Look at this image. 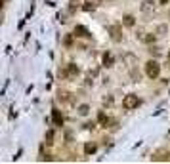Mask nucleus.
I'll return each mask as SVG.
<instances>
[{
    "label": "nucleus",
    "mask_w": 170,
    "mask_h": 164,
    "mask_svg": "<svg viewBox=\"0 0 170 164\" xmlns=\"http://www.w3.org/2000/svg\"><path fill=\"white\" fill-rule=\"evenodd\" d=\"M141 101H140V97L138 96H134V94H128L124 99H122V107L126 111H132V109H136V107L140 105Z\"/></svg>",
    "instance_id": "nucleus-1"
},
{
    "label": "nucleus",
    "mask_w": 170,
    "mask_h": 164,
    "mask_svg": "<svg viewBox=\"0 0 170 164\" xmlns=\"http://www.w3.org/2000/svg\"><path fill=\"white\" fill-rule=\"evenodd\" d=\"M145 73H147L149 78H157L161 75V65L157 61H147L145 63Z\"/></svg>",
    "instance_id": "nucleus-2"
},
{
    "label": "nucleus",
    "mask_w": 170,
    "mask_h": 164,
    "mask_svg": "<svg viewBox=\"0 0 170 164\" xmlns=\"http://www.w3.org/2000/svg\"><path fill=\"white\" fill-rule=\"evenodd\" d=\"M79 75V67L73 65V63H69V65L65 67V71H63V76H67V78H73Z\"/></svg>",
    "instance_id": "nucleus-3"
},
{
    "label": "nucleus",
    "mask_w": 170,
    "mask_h": 164,
    "mask_svg": "<svg viewBox=\"0 0 170 164\" xmlns=\"http://www.w3.org/2000/svg\"><path fill=\"white\" fill-rule=\"evenodd\" d=\"M109 33H111V38L115 42H120L122 40V37H120V29L119 27H109Z\"/></svg>",
    "instance_id": "nucleus-4"
},
{
    "label": "nucleus",
    "mask_w": 170,
    "mask_h": 164,
    "mask_svg": "<svg viewBox=\"0 0 170 164\" xmlns=\"http://www.w3.org/2000/svg\"><path fill=\"white\" fill-rule=\"evenodd\" d=\"M153 8H155V2H153V0H143V4H141V12H143V13L153 12Z\"/></svg>",
    "instance_id": "nucleus-5"
},
{
    "label": "nucleus",
    "mask_w": 170,
    "mask_h": 164,
    "mask_svg": "<svg viewBox=\"0 0 170 164\" xmlns=\"http://www.w3.org/2000/svg\"><path fill=\"white\" fill-rule=\"evenodd\" d=\"M76 111H79V115H80V117H86L88 113H90V107H88V105H80Z\"/></svg>",
    "instance_id": "nucleus-6"
},
{
    "label": "nucleus",
    "mask_w": 170,
    "mask_h": 164,
    "mask_svg": "<svg viewBox=\"0 0 170 164\" xmlns=\"http://www.w3.org/2000/svg\"><path fill=\"white\" fill-rule=\"evenodd\" d=\"M96 143H88L86 147H84V153H86V155H92V153H96Z\"/></svg>",
    "instance_id": "nucleus-7"
},
{
    "label": "nucleus",
    "mask_w": 170,
    "mask_h": 164,
    "mask_svg": "<svg viewBox=\"0 0 170 164\" xmlns=\"http://www.w3.org/2000/svg\"><path fill=\"white\" fill-rule=\"evenodd\" d=\"M103 63H105L107 67H111V65H113V55H111V54H105V55H103Z\"/></svg>",
    "instance_id": "nucleus-8"
},
{
    "label": "nucleus",
    "mask_w": 170,
    "mask_h": 164,
    "mask_svg": "<svg viewBox=\"0 0 170 164\" xmlns=\"http://www.w3.org/2000/svg\"><path fill=\"white\" fill-rule=\"evenodd\" d=\"M124 25L126 27H132L134 25V17L132 16H124Z\"/></svg>",
    "instance_id": "nucleus-9"
},
{
    "label": "nucleus",
    "mask_w": 170,
    "mask_h": 164,
    "mask_svg": "<svg viewBox=\"0 0 170 164\" xmlns=\"http://www.w3.org/2000/svg\"><path fill=\"white\" fill-rule=\"evenodd\" d=\"M54 120H55V124H63V118L59 117L58 111H54Z\"/></svg>",
    "instance_id": "nucleus-10"
},
{
    "label": "nucleus",
    "mask_w": 170,
    "mask_h": 164,
    "mask_svg": "<svg viewBox=\"0 0 170 164\" xmlns=\"http://www.w3.org/2000/svg\"><path fill=\"white\" fill-rule=\"evenodd\" d=\"M94 8H96V4H94V2H88L86 6H84V10H88V12H90V10H94Z\"/></svg>",
    "instance_id": "nucleus-11"
},
{
    "label": "nucleus",
    "mask_w": 170,
    "mask_h": 164,
    "mask_svg": "<svg viewBox=\"0 0 170 164\" xmlns=\"http://www.w3.org/2000/svg\"><path fill=\"white\" fill-rule=\"evenodd\" d=\"M52 138H54V132L50 130V132H48V135H46V139H48V143H52Z\"/></svg>",
    "instance_id": "nucleus-12"
},
{
    "label": "nucleus",
    "mask_w": 170,
    "mask_h": 164,
    "mask_svg": "<svg viewBox=\"0 0 170 164\" xmlns=\"http://www.w3.org/2000/svg\"><path fill=\"white\" fill-rule=\"evenodd\" d=\"M168 2V0H161V4H166Z\"/></svg>",
    "instance_id": "nucleus-13"
}]
</instances>
